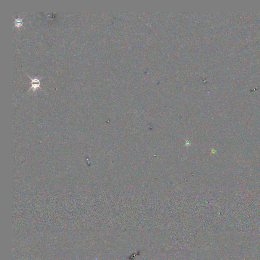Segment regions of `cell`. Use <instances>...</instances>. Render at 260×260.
<instances>
[{"mask_svg": "<svg viewBox=\"0 0 260 260\" xmlns=\"http://www.w3.org/2000/svg\"><path fill=\"white\" fill-rule=\"evenodd\" d=\"M29 76L30 77V78L31 79V80H32V82H31L32 87H31V89L33 88V90H35L37 87H39L41 88L42 89V88L40 87L41 82H40V80H39V79H38V78H32L30 76Z\"/></svg>", "mask_w": 260, "mask_h": 260, "instance_id": "1", "label": "cell"}, {"mask_svg": "<svg viewBox=\"0 0 260 260\" xmlns=\"http://www.w3.org/2000/svg\"><path fill=\"white\" fill-rule=\"evenodd\" d=\"M15 26H17V27L21 26L22 25V19H20V18H19L15 19Z\"/></svg>", "mask_w": 260, "mask_h": 260, "instance_id": "2", "label": "cell"}]
</instances>
